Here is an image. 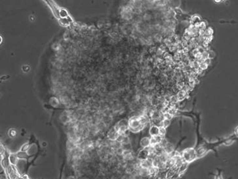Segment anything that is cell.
Returning <instances> with one entry per match:
<instances>
[{
  "label": "cell",
  "mask_w": 238,
  "mask_h": 179,
  "mask_svg": "<svg viewBox=\"0 0 238 179\" xmlns=\"http://www.w3.org/2000/svg\"><path fill=\"white\" fill-rule=\"evenodd\" d=\"M208 65H206V64L205 63H204V62L200 64V68H201V69H202V70H203V69H206L207 67H208Z\"/></svg>",
  "instance_id": "7"
},
{
  "label": "cell",
  "mask_w": 238,
  "mask_h": 179,
  "mask_svg": "<svg viewBox=\"0 0 238 179\" xmlns=\"http://www.w3.org/2000/svg\"><path fill=\"white\" fill-rule=\"evenodd\" d=\"M215 179H223V176L221 175V170H218L216 175H215Z\"/></svg>",
  "instance_id": "5"
},
{
  "label": "cell",
  "mask_w": 238,
  "mask_h": 179,
  "mask_svg": "<svg viewBox=\"0 0 238 179\" xmlns=\"http://www.w3.org/2000/svg\"><path fill=\"white\" fill-rule=\"evenodd\" d=\"M208 53H209V58H210V59L213 58L215 56V53L213 51H209V52H208Z\"/></svg>",
  "instance_id": "8"
},
{
  "label": "cell",
  "mask_w": 238,
  "mask_h": 179,
  "mask_svg": "<svg viewBox=\"0 0 238 179\" xmlns=\"http://www.w3.org/2000/svg\"><path fill=\"white\" fill-rule=\"evenodd\" d=\"M198 53H199V52L197 48H196V49H195L192 51V54H193L195 56L196 55H197V54Z\"/></svg>",
  "instance_id": "9"
},
{
  "label": "cell",
  "mask_w": 238,
  "mask_h": 179,
  "mask_svg": "<svg viewBox=\"0 0 238 179\" xmlns=\"http://www.w3.org/2000/svg\"><path fill=\"white\" fill-rule=\"evenodd\" d=\"M150 133L151 136H156L159 135V128L157 126H153L150 129Z\"/></svg>",
  "instance_id": "3"
},
{
  "label": "cell",
  "mask_w": 238,
  "mask_h": 179,
  "mask_svg": "<svg viewBox=\"0 0 238 179\" xmlns=\"http://www.w3.org/2000/svg\"><path fill=\"white\" fill-rule=\"evenodd\" d=\"M141 145L145 148L148 147L150 145V139L148 138H143L141 141Z\"/></svg>",
  "instance_id": "4"
},
{
  "label": "cell",
  "mask_w": 238,
  "mask_h": 179,
  "mask_svg": "<svg viewBox=\"0 0 238 179\" xmlns=\"http://www.w3.org/2000/svg\"><path fill=\"white\" fill-rule=\"evenodd\" d=\"M128 122L129 129L133 132H139L145 127L141 121L140 117H133Z\"/></svg>",
  "instance_id": "1"
},
{
  "label": "cell",
  "mask_w": 238,
  "mask_h": 179,
  "mask_svg": "<svg viewBox=\"0 0 238 179\" xmlns=\"http://www.w3.org/2000/svg\"><path fill=\"white\" fill-rule=\"evenodd\" d=\"M204 63H206V65H209L210 63H211V59L209 58H206V60L204 61Z\"/></svg>",
  "instance_id": "10"
},
{
  "label": "cell",
  "mask_w": 238,
  "mask_h": 179,
  "mask_svg": "<svg viewBox=\"0 0 238 179\" xmlns=\"http://www.w3.org/2000/svg\"><path fill=\"white\" fill-rule=\"evenodd\" d=\"M162 53H163V51L161 50L160 49H159L157 51V54L158 55H161Z\"/></svg>",
  "instance_id": "11"
},
{
  "label": "cell",
  "mask_w": 238,
  "mask_h": 179,
  "mask_svg": "<svg viewBox=\"0 0 238 179\" xmlns=\"http://www.w3.org/2000/svg\"><path fill=\"white\" fill-rule=\"evenodd\" d=\"M182 158L186 162H192L195 161L198 158L195 149L194 148L186 149L182 153Z\"/></svg>",
  "instance_id": "2"
},
{
  "label": "cell",
  "mask_w": 238,
  "mask_h": 179,
  "mask_svg": "<svg viewBox=\"0 0 238 179\" xmlns=\"http://www.w3.org/2000/svg\"><path fill=\"white\" fill-rule=\"evenodd\" d=\"M202 58H203L204 60H206V58H209V53H208V52H206V51L203 52V53L202 54Z\"/></svg>",
  "instance_id": "6"
}]
</instances>
